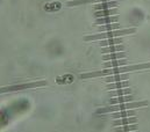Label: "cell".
I'll use <instances>...</instances> for the list:
<instances>
[{
	"label": "cell",
	"instance_id": "1",
	"mask_svg": "<svg viewBox=\"0 0 150 132\" xmlns=\"http://www.w3.org/2000/svg\"><path fill=\"white\" fill-rule=\"evenodd\" d=\"M112 6H116V2L115 1H113V2H104V4H100V5H96L94 8L97 11H99V9H107V8L112 7Z\"/></svg>",
	"mask_w": 150,
	"mask_h": 132
},
{
	"label": "cell",
	"instance_id": "2",
	"mask_svg": "<svg viewBox=\"0 0 150 132\" xmlns=\"http://www.w3.org/2000/svg\"><path fill=\"white\" fill-rule=\"evenodd\" d=\"M116 21V18H108V16H105V18H100L97 20V25H105V23H110V22H114Z\"/></svg>",
	"mask_w": 150,
	"mask_h": 132
},
{
	"label": "cell",
	"instance_id": "3",
	"mask_svg": "<svg viewBox=\"0 0 150 132\" xmlns=\"http://www.w3.org/2000/svg\"><path fill=\"white\" fill-rule=\"evenodd\" d=\"M97 1H105L106 2V0H75V1H70V2H68V5L69 6H75V5H80V4H88V2H97Z\"/></svg>",
	"mask_w": 150,
	"mask_h": 132
},
{
	"label": "cell",
	"instance_id": "4",
	"mask_svg": "<svg viewBox=\"0 0 150 132\" xmlns=\"http://www.w3.org/2000/svg\"><path fill=\"white\" fill-rule=\"evenodd\" d=\"M111 14H116V11H107V9H105V11H98L96 13V15L100 16V18H105V16H108Z\"/></svg>",
	"mask_w": 150,
	"mask_h": 132
},
{
	"label": "cell",
	"instance_id": "5",
	"mask_svg": "<svg viewBox=\"0 0 150 132\" xmlns=\"http://www.w3.org/2000/svg\"><path fill=\"white\" fill-rule=\"evenodd\" d=\"M114 28H116V25H114V26H104V27H100V32H103V30H107V29H114Z\"/></svg>",
	"mask_w": 150,
	"mask_h": 132
}]
</instances>
